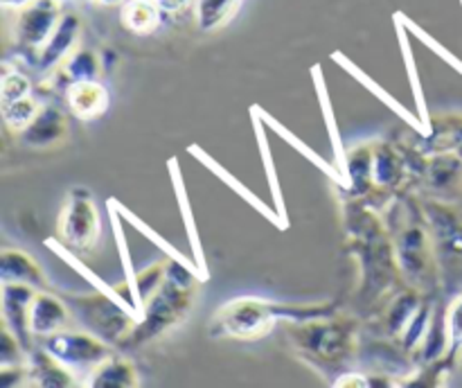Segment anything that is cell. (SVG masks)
<instances>
[{
    "mask_svg": "<svg viewBox=\"0 0 462 388\" xmlns=\"http://www.w3.org/2000/svg\"><path fill=\"white\" fill-rule=\"evenodd\" d=\"M194 289H197V282H194L192 275L183 266L170 264L161 289L149 300L147 320L135 329V341H147V338L158 337V334L174 328L179 320H183L192 307Z\"/></svg>",
    "mask_w": 462,
    "mask_h": 388,
    "instance_id": "6da1fadb",
    "label": "cell"
},
{
    "mask_svg": "<svg viewBox=\"0 0 462 388\" xmlns=\"http://www.w3.org/2000/svg\"><path fill=\"white\" fill-rule=\"evenodd\" d=\"M280 311H284V307L266 305V302L251 300V298L228 302L212 319L210 337L260 338L271 332L278 316H287Z\"/></svg>",
    "mask_w": 462,
    "mask_h": 388,
    "instance_id": "7a4b0ae2",
    "label": "cell"
},
{
    "mask_svg": "<svg viewBox=\"0 0 462 388\" xmlns=\"http://www.w3.org/2000/svg\"><path fill=\"white\" fill-rule=\"evenodd\" d=\"M59 235L63 244L75 251L93 248L99 237V217L93 199L86 192H75L59 217Z\"/></svg>",
    "mask_w": 462,
    "mask_h": 388,
    "instance_id": "3957f363",
    "label": "cell"
},
{
    "mask_svg": "<svg viewBox=\"0 0 462 388\" xmlns=\"http://www.w3.org/2000/svg\"><path fill=\"white\" fill-rule=\"evenodd\" d=\"M61 18V0H32L30 5L18 9L14 27L16 43L27 50H43Z\"/></svg>",
    "mask_w": 462,
    "mask_h": 388,
    "instance_id": "277c9868",
    "label": "cell"
},
{
    "mask_svg": "<svg viewBox=\"0 0 462 388\" xmlns=\"http://www.w3.org/2000/svg\"><path fill=\"white\" fill-rule=\"evenodd\" d=\"M45 350L70 368H97L104 361L111 359V350L106 343L90 334L79 332H57L45 341Z\"/></svg>",
    "mask_w": 462,
    "mask_h": 388,
    "instance_id": "5b68a950",
    "label": "cell"
},
{
    "mask_svg": "<svg viewBox=\"0 0 462 388\" xmlns=\"http://www.w3.org/2000/svg\"><path fill=\"white\" fill-rule=\"evenodd\" d=\"M77 307H79L81 319L88 323V328L97 329V334H104L111 341H120V338L129 337L134 332L131 319H126L120 309H116L104 298H79Z\"/></svg>",
    "mask_w": 462,
    "mask_h": 388,
    "instance_id": "8992f818",
    "label": "cell"
},
{
    "mask_svg": "<svg viewBox=\"0 0 462 388\" xmlns=\"http://www.w3.org/2000/svg\"><path fill=\"white\" fill-rule=\"evenodd\" d=\"M302 337H305L302 347L320 359H337L355 350V334L338 325H310Z\"/></svg>",
    "mask_w": 462,
    "mask_h": 388,
    "instance_id": "52a82bcc",
    "label": "cell"
},
{
    "mask_svg": "<svg viewBox=\"0 0 462 388\" xmlns=\"http://www.w3.org/2000/svg\"><path fill=\"white\" fill-rule=\"evenodd\" d=\"M68 323H70V311L59 298L50 293H36L30 307V329L34 337H52L63 332Z\"/></svg>",
    "mask_w": 462,
    "mask_h": 388,
    "instance_id": "ba28073f",
    "label": "cell"
},
{
    "mask_svg": "<svg viewBox=\"0 0 462 388\" xmlns=\"http://www.w3.org/2000/svg\"><path fill=\"white\" fill-rule=\"evenodd\" d=\"M68 104L79 120H95L108 108V90L95 79H75L68 88Z\"/></svg>",
    "mask_w": 462,
    "mask_h": 388,
    "instance_id": "9c48e42d",
    "label": "cell"
},
{
    "mask_svg": "<svg viewBox=\"0 0 462 388\" xmlns=\"http://www.w3.org/2000/svg\"><path fill=\"white\" fill-rule=\"evenodd\" d=\"M397 248H400L397 260H400L402 269L411 275H418V280H422L424 269L431 264V248H429L427 235L420 228H409L400 237Z\"/></svg>",
    "mask_w": 462,
    "mask_h": 388,
    "instance_id": "30bf717a",
    "label": "cell"
},
{
    "mask_svg": "<svg viewBox=\"0 0 462 388\" xmlns=\"http://www.w3.org/2000/svg\"><path fill=\"white\" fill-rule=\"evenodd\" d=\"M66 135V120L57 108H45L34 117L30 126L23 131V140L30 147H52Z\"/></svg>",
    "mask_w": 462,
    "mask_h": 388,
    "instance_id": "8fae6325",
    "label": "cell"
},
{
    "mask_svg": "<svg viewBox=\"0 0 462 388\" xmlns=\"http://www.w3.org/2000/svg\"><path fill=\"white\" fill-rule=\"evenodd\" d=\"M79 16L77 14H66V16L61 18V23L57 25V30H54V34L50 36L48 43L43 45V50H41V68H52L54 63L59 61L61 57H66L68 52H70L72 43L77 41V36H79Z\"/></svg>",
    "mask_w": 462,
    "mask_h": 388,
    "instance_id": "7c38bea8",
    "label": "cell"
},
{
    "mask_svg": "<svg viewBox=\"0 0 462 388\" xmlns=\"http://www.w3.org/2000/svg\"><path fill=\"white\" fill-rule=\"evenodd\" d=\"M162 9L152 0H126L122 5V23L135 34H152L161 25Z\"/></svg>",
    "mask_w": 462,
    "mask_h": 388,
    "instance_id": "4fadbf2b",
    "label": "cell"
},
{
    "mask_svg": "<svg viewBox=\"0 0 462 388\" xmlns=\"http://www.w3.org/2000/svg\"><path fill=\"white\" fill-rule=\"evenodd\" d=\"M3 280L5 282H30V284H43V273H41L39 264L32 260L30 255L21 251H3Z\"/></svg>",
    "mask_w": 462,
    "mask_h": 388,
    "instance_id": "5bb4252c",
    "label": "cell"
},
{
    "mask_svg": "<svg viewBox=\"0 0 462 388\" xmlns=\"http://www.w3.org/2000/svg\"><path fill=\"white\" fill-rule=\"evenodd\" d=\"M88 382L93 386H135L138 383V374H135L134 364L125 359H108L102 365L95 368Z\"/></svg>",
    "mask_w": 462,
    "mask_h": 388,
    "instance_id": "9a60e30c",
    "label": "cell"
},
{
    "mask_svg": "<svg viewBox=\"0 0 462 388\" xmlns=\"http://www.w3.org/2000/svg\"><path fill=\"white\" fill-rule=\"evenodd\" d=\"M242 0H197V23L201 30L212 32L224 27L237 12Z\"/></svg>",
    "mask_w": 462,
    "mask_h": 388,
    "instance_id": "2e32d148",
    "label": "cell"
},
{
    "mask_svg": "<svg viewBox=\"0 0 462 388\" xmlns=\"http://www.w3.org/2000/svg\"><path fill=\"white\" fill-rule=\"evenodd\" d=\"M36 359H39V365L34 364V368L30 370V382L39 383V386H68V383H72V374L66 373L61 361L54 359L48 350L36 352Z\"/></svg>",
    "mask_w": 462,
    "mask_h": 388,
    "instance_id": "e0dca14e",
    "label": "cell"
},
{
    "mask_svg": "<svg viewBox=\"0 0 462 388\" xmlns=\"http://www.w3.org/2000/svg\"><path fill=\"white\" fill-rule=\"evenodd\" d=\"M373 176L382 188H391L400 180V161L393 153V149L388 147H377V152L373 153Z\"/></svg>",
    "mask_w": 462,
    "mask_h": 388,
    "instance_id": "ac0fdd59",
    "label": "cell"
},
{
    "mask_svg": "<svg viewBox=\"0 0 462 388\" xmlns=\"http://www.w3.org/2000/svg\"><path fill=\"white\" fill-rule=\"evenodd\" d=\"M36 115H39V108H36V102L32 97H23L18 102L9 104V106H3L5 125L12 131H18V134H23L34 122Z\"/></svg>",
    "mask_w": 462,
    "mask_h": 388,
    "instance_id": "d6986e66",
    "label": "cell"
},
{
    "mask_svg": "<svg viewBox=\"0 0 462 388\" xmlns=\"http://www.w3.org/2000/svg\"><path fill=\"white\" fill-rule=\"evenodd\" d=\"M68 72L72 75V79H93L99 72L97 57L90 50H79L68 61Z\"/></svg>",
    "mask_w": 462,
    "mask_h": 388,
    "instance_id": "ffe728a7",
    "label": "cell"
},
{
    "mask_svg": "<svg viewBox=\"0 0 462 388\" xmlns=\"http://www.w3.org/2000/svg\"><path fill=\"white\" fill-rule=\"evenodd\" d=\"M30 81L25 79L18 72H5L3 79V106H9V104L18 102L23 97H30Z\"/></svg>",
    "mask_w": 462,
    "mask_h": 388,
    "instance_id": "44dd1931",
    "label": "cell"
},
{
    "mask_svg": "<svg viewBox=\"0 0 462 388\" xmlns=\"http://www.w3.org/2000/svg\"><path fill=\"white\" fill-rule=\"evenodd\" d=\"M447 129L440 131V147L447 153H456L462 158V117H454V120H445Z\"/></svg>",
    "mask_w": 462,
    "mask_h": 388,
    "instance_id": "7402d4cb",
    "label": "cell"
},
{
    "mask_svg": "<svg viewBox=\"0 0 462 388\" xmlns=\"http://www.w3.org/2000/svg\"><path fill=\"white\" fill-rule=\"evenodd\" d=\"M449 337L454 346H460L462 343V296L454 302L449 311Z\"/></svg>",
    "mask_w": 462,
    "mask_h": 388,
    "instance_id": "603a6c76",
    "label": "cell"
},
{
    "mask_svg": "<svg viewBox=\"0 0 462 388\" xmlns=\"http://www.w3.org/2000/svg\"><path fill=\"white\" fill-rule=\"evenodd\" d=\"M334 386H370V379H365L364 374H356V373H352V374H341V377L337 379V382H334Z\"/></svg>",
    "mask_w": 462,
    "mask_h": 388,
    "instance_id": "cb8c5ba5",
    "label": "cell"
},
{
    "mask_svg": "<svg viewBox=\"0 0 462 388\" xmlns=\"http://www.w3.org/2000/svg\"><path fill=\"white\" fill-rule=\"evenodd\" d=\"M188 5H189V0H158V7L162 9V14L183 12Z\"/></svg>",
    "mask_w": 462,
    "mask_h": 388,
    "instance_id": "d4e9b609",
    "label": "cell"
},
{
    "mask_svg": "<svg viewBox=\"0 0 462 388\" xmlns=\"http://www.w3.org/2000/svg\"><path fill=\"white\" fill-rule=\"evenodd\" d=\"M0 3L5 5V7H14V9H21L25 7V5H30L32 0H0Z\"/></svg>",
    "mask_w": 462,
    "mask_h": 388,
    "instance_id": "484cf974",
    "label": "cell"
},
{
    "mask_svg": "<svg viewBox=\"0 0 462 388\" xmlns=\"http://www.w3.org/2000/svg\"><path fill=\"white\" fill-rule=\"evenodd\" d=\"M97 3H102V5H125L126 0H97Z\"/></svg>",
    "mask_w": 462,
    "mask_h": 388,
    "instance_id": "4316f807",
    "label": "cell"
},
{
    "mask_svg": "<svg viewBox=\"0 0 462 388\" xmlns=\"http://www.w3.org/2000/svg\"><path fill=\"white\" fill-rule=\"evenodd\" d=\"M75 3H88V0H75Z\"/></svg>",
    "mask_w": 462,
    "mask_h": 388,
    "instance_id": "83f0119b",
    "label": "cell"
},
{
    "mask_svg": "<svg viewBox=\"0 0 462 388\" xmlns=\"http://www.w3.org/2000/svg\"><path fill=\"white\" fill-rule=\"evenodd\" d=\"M152 3H158V0H152Z\"/></svg>",
    "mask_w": 462,
    "mask_h": 388,
    "instance_id": "f1b7e54d",
    "label": "cell"
}]
</instances>
